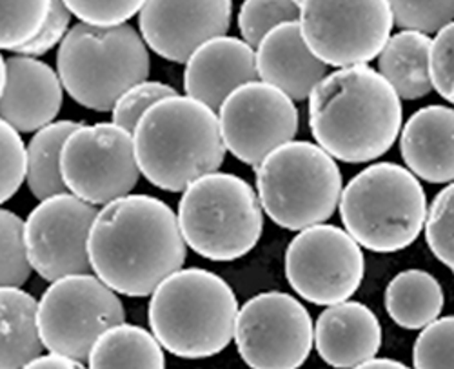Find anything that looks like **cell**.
<instances>
[{
    "instance_id": "6",
    "label": "cell",
    "mask_w": 454,
    "mask_h": 369,
    "mask_svg": "<svg viewBox=\"0 0 454 369\" xmlns=\"http://www.w3.org/2000/svg\"><path fill=\"white\" fill-rule=\"evenodd\" d=\"M346 232L365 249L395 253L422 233L427 197L407 168L378 162L349 180L338 200Z\"/></svg>"
},
{
    "instance_id": "38",
    "label": "cell",
    "mask_w": 454,
    "mask_h": 369,
    "mask_svg": "<svg viewBox=\"0 0 454 369\" xmlns=\"http://www.w3.org/2000/svg\"><path fill=\"white\" fill-rule=\"evenodd\" d=\"M26 367L29 369H71V367H77V369H81V367H84V364L82 362H79V360H74V358H71V357H66V355H62V353H55V351H50L48 355H44V353H41L39 357H35L31 362H27L26 364Z\"/></svg>"
},
{
    "instance_id": "29",
    "label": "cell",
    "mask_w": 454,
    "mask_h": 369,
    "mask_svg": "<svg viewBox=\"0 0 454 369\" xmlns=\"http://www.w3.org/2000/svg\"><path fill=\"white\" fill-rule=\"evenodd\" d=\"M300 17L296 0H244L239 13V29L242 41L256 48L263 35L284 22H294Z\"/></svg>"
},
{
    "instance_id": "32",
    "label": "cell",
    "mask_w": 454,
    "mask_h": 369,
    "mask_svg": "<svg viewBox=\"0 0 454 369\" xmlns=\"http://www.w3.org/2000/svg\"><path fill=\"white\" fill-rule=\"evenodd\" d=\"M452 211H454V186H445L433 200L426 213V240L438 261L454 270V242H452Z\"/></svg>"
},
{
    "instance_id": "28",
    "label": "cell",
    "mask_w": 454,
    "mask_h": 369,
    "mask_svg": "<svg viewBox=\"0 0 454 369\" xmlns=\"http://www.w3.org/2000/svg\"><path fill=\"white\" fill-rule=\"evenodd\" d=\"M24 237V220L0 208V286L22 287L31 275Z\"/></svg>"
},
{
    "instance_id": "12",
    "label": "cell",
    "mask_w": 454,
    "mask_h": 369,
    "mask_svg": "<svg viewBox=\"0 0 454 369\" xmlns=\"http://www.w3.org/2000/svg\"><path fill=\"white\" fill-rule=\"evenodd\" d=\"M286 277L306 302L333 306L351 299L365 277L362 246L342 228L300 230L286 251Z\"/></svg>"
},
{
    "instance_id": "22",
    "label": "cell",
    "mask_w": 454,
    "mask_h": 369,
    "mask_svg": "<svg viewBox=\"0 0 454 369\" xmlns=\"http://www.w3.org/2000/svg\"><path fill=\"white\" fill-rule=\"evenodd\" d=\"M429 35L402 29L389 36L378 53V73L391 84L400 100H419L433 91L429 77Z\"/></svg>"
},
{
    "instance_id": "17",
    "label": "cell",
    "mask_w": 454,
    "mask_h": 369,
    "mask_svg": "<svg viewBox=\"0 0 454 369\" xmlns=\"http://www.w3.org/2000/svg\"><path fill=\"white\" fill-rule=\"evenodd\" d=\"M64 102L59 73L35 57L6 59V84L0 97V119L19 133H35L55 122Z\"/></svg>"
},
{
    "instance_id": "11",
    "label": "cell",
    "mask_w": 454,
    "mask_h": 369,
    "mask_svg": "<svg viewBox=\"0 0 454 369\" xmlns=\"http://www.w3.org/2000/svg\"><path fill=\"white\" fill-rule=\"evenodd\" d=\"M60 173L67 192L93 206L129 195L140 178L133 133L115 122L81 124L62 145Z\"/></svg>"
},
{
    "instance_id": "31",
    "label": "cell",
    "mask_w": 454,
    "mask_h": 369,
    "mask_svg": "<svg viewBox=\"0 0 454 369\" xmlns=\"http://www.w3.org/2000/svg\"><path fill=\"white\" fill-rule=\"evenodd\" d=\"M454 317L436 318L422 327L412 348V364L416 369H452Z\"/></svg>"
},
{
    "instance_id": "19",
    "label": "cell",
    "mask_w": 454,
    "mask_h": 369,
    "mask_svg": "<svg viewBox=\"0 0 454 369\" xmlns=\"http://www.w3.org/2000/svg\"><path fill=\"white\" fill-rule=\"evenodd\" d=\"M254 50L258 79L294 102L309 98L313 88L329 73V66L317 59L301 39L298 20L268 31Z\"/></svg>"
},
{
    "instance_id": "40",
    "label": "cell",
    "mask_w": 454,
    "mask_h": 369,
    "mask_svg": "<svg viewBox=\"0 0 454 369\" xmlns=\"http://www.w3.org/2000/svg\"><path fill=\"white\" fill-rule=\"evenodd\" d=\"M4 84H6V59L3 57V53H0V97H3Z\"/></svg>"
},
{
    "instance_id": "35",
    "label": "cell",
    "mask_w": 454,
    "mask_h": 369,
    "mask_svg": "<svg viewBox=\"0 0 454 369\" xmlns=\"http://www.w3.org/2000/svg\"><path fill=\"white\" fill-rule=\"evenodd\" d=\"M145 0H64L73 17L93 26H119L133 19Z\"/></svg>"
},
{
    "instance_id": "30",
    "label": "cell",
    "mask_w": 454,
    "mask_h": 369,
    "mask_svg": "<svg viewBox=\"0 0 454 369\" xmlns=\"http://www.w3.org/2000/svg\"><path fill=\"white\" fill-rule=\"evenodd\" d=\"M393 24L433 35L452 22L454 0H387Z\"/></svg>"
},
{
    "instance_id": "4",
    "label": "cell",
    "mask_w": 454,
    "mask_h": 369,
    "mask_svg": "<svg viewBox=\"0 0 454 369\" xmlns=\"http://www.w3.org/2000/svg\"><path fill=\"white\" fill-rule=\"evenodd\" d=\"M239 308L235 291L222 277L202 268H180L151 293L147 318L166 351L199 360L231 344Z\"/></svg>"
},
{
    "instance_id": "2",
    "label": "cell",
    "mask_w": 454,
    "mask_h": 369,
    "mask_svg": "<svg viewBox=\"0 0 454 369\" xmlns=\"http://www.w3.org/2000/svg\"><path fill=\"white\" fill-rule=\"evenodd\" d=\"M402 100L367 64L338 67L309 95V128L334 161L364 164L386 155L402 130Z\"/></svg>"
},
{
    "instance_id": "33",
    "label": "cell",
    "mask_w": 454,
    "mask_h": 369,
    "mask_svg": "<svg viewBox=\"0 0 454 369\" xmlns=\"http://www.w3.org/2000/svg\"><path fill=\"white\" fill-rule=\"evenodd\" d=\"M173 95H178V91L175 88H171L169 84L145 79V81L131 86L119 97V100L111 109L113 122L124 128L126 131L133 133L138 121L142 119V115L151 106L157 104L162 98L173 97Z\"/></svg>"
},
{
    "instance_id": "24",
    "label": "cell",
    "mask_w": 454,
    "mask_h": 369,
    "mask_svg": "<svg viewBox=\"0 0 454 369\" xmlns=\"http://www.w3.org/2000/svg\"><path fill=\"white\" fill-rule=\"evenodd\" d=\"M443 289L424 270L400 271L386 287L387 315L403 329H422L443 310Z\"/></svg>"
},
{
    "instance_id": "36",
    "label": "cell",
    "mask_w": 454,
    "mask_h": 369,
    "mask_svg": "<svg viewBox=\"0 0 454 369\" xmlns=\"http://www.w3.org/2000/svg\"><path fill=\"white\" fill-rule=\"evenodd\" d=\"M452 39L454 24H447L436 31V36L429 46V77L433 90L447 100L454 102V81H452Z\"/></svg>"
},
{
    "instance_id": "18",
    "label": "cell",
    "mask_w": 454,
    "mask_h": 369,
    "mask_svg": "<svg viewBox=\"0 0 454 369\" xmlns=\"http://www.w3.org/2000/svg\"><path fill=\"white\" fill-rule=\"evenodd\" d=\"M258 79L254 48L235 36H216L204 43L185 60L184 90L213 112L239 86Z\"/></svg>"
},
{
    "instance_id": "9",
    "label": "cell",
    "mask_w": 454,
    "mask_h": 369,
    "mask_svg": "<svg viewBox=\"0 0 454 369\" xmlns=\"http://www.w3.org/2000/svg\"><path fill=\"white\" fill-rule=\"evenodd\" d=\"M46 349L82 364L97 339L111 326L126 320L119 294L97 275L79 273L53 280L36 311Z\"/></svg>"
},
{
    "instance_id": "5",
    "label": "cell",
    "mask_w": 454,
    "mask_h": 369,
    "mask_svg": "<svg viewBox=\"0 0 454 369\" xmlns=\"http://www.w3.org/2000/svg\"><path fill=\"white\" fill-rule=\"evenodd\" d=\"M151 59L129 24L73 26L59 46L57 73L67 95L93 112H111L119 97L147 79Z\"/></svg>"
},
{
    "instance_id": "16",
    "label": "cell",
    "mask_w": 454,
    "mask_h": 369,
    "mask_svg": "<svg viewBox=\"0 0 454 369\" xmlns=\"http://www.w3.org/2000/svg\"><path fill=\"white\" fill-rule=\"evenodd\" d=\"M138 13L145 46L185 64L204 43L230 31L233 0H145Z\"/></svg>"
},
{
    "instance_id": "10",
    "label": "cell",
    "mask_w": 454,
    "mask_h": 369,
    "mask_svg": "<svg viewBox=\"0 0 454 369\" xmlns=\"http://www.w3.org/2000/svg\"><path fill=\"white\" fill-rule=\"evenodd\" d=\"M300 33L327 66L369 64L393 31L387 0H300Z\"/></svg>"
},
{
    "instance_id": "3",
    "label": "cell",
    "mask_w": 454,
    "mask_h": 369,
    "mask_svg": "<svg viewBox=\"0 0 454 369\" xmlns=\"http://www.w3.org/2000/svg\"><path fill=\"white\" fill-rule=\"evenodd\" d=\"M133 145L140 175L169 193L184 192L225 161L216 114L187 95L151 106L133 131Z\"/></svg>"
},
{
    "instance_id": "39",
    "label": "cell",
    "mask_w": 454,
    "mask_h": 369,
    "mask_svg": "<svg viewBox=\"0 0 454 369\" xmlns=\"http://www.w3.org/2000/svg\"><path fill=\"white\" fill-rule=\"evenodd\" d=\"M360 369H382V367H387V369H405V364H402L400 360H393V358H378L376 355L364 360L362 364H358Z\"/></svg>"
},
{
    "instance_id": "15",
    "label": "cell",
    "mask_w": 454,
    "mask_h": 369,
    "mask_svg": "<svg viewBox=\"0 0 454 369\" xmlns=\"http://www.w3.org/2000/svg\"><path fill=\"white\" fill-rule=\"evenodd\" d=\"M98 208L60 193L41 200L24 223L31 268L48 282L67 275L91 273L88 237Z\"/></svg>"
},
{
    "instance_id": "26",
    "label": "cell",
    "mask_w": 454,
    "mask_h": 369,
    "mask_svg": "<svg viewBox=\"0 0 454 369\" xmlns=\"http://www.w3.org/2000/svg\"><path fill=\"white\" fill-rule=\"evenodd\" d=\"M79 126L81 122L55 121L35 131L26 147V180L35 199L69 193L60 173V153L67 137Z\"/></svg>"
},
{
    "instance_id": "7",
    "label": "cell",
    "mask_w": 454,
    "mask_h": 369,
    "mask_svg": "<svg viewBox=\"0 0 454 369\" xmlns=\"http://www.w3.org/2000/svg\"><path fill=\"white\" fill-rule=\"evenodd\" d=\"M176 218L185 246L216 263L246 256L263 232L256 192L231 173L213 171L189 184Z\"/></svg>"
},
{
    "instance_id": "8",
    "label": "cell",
    "mask_w": 454,
    "mask_h": 369,
    "mask_svg": "<svg viewBox=\"0 0 454 369\" xmlns=\"http://www.w3.org/2000/svg\"><path fill=\"white\" fill-rule=\"evenodd\" d=\"M254 169L260 206L277 226L300 232L334 215L344 188L342 173L318 144L289 140Z\"/></svg>"
},
{
    "instance_id": "23",
    "label": "cell",
    "mask_w": 454,
    "mask_h": 369,
    "mask_svg": "<svg viewBox=\"0 0 454 369\" xmlns=\"http://www.w3.org/2000/svg\"><path fill=\"white\" fill-rule=\"evenodd\" d=\"M36 311L39 302L27 291L0 286V369L26 367L43 353Z\"/></svg>"
},
{
    "instance_id": "13",
    "label": "cell",
    "mask_w": 454,
    "mask_h": 369,
    "mask_svg": "<svg viewBox=\"0 0 454 369\" xmlns=\"http://www.w3.org/2000/svg\"><path fill=\"white\" fill-rule=\"evenodd\" d=\"M313 320L289 293L268 291L239 308L235 344L253 369H296L313 349Z\"/></svg>"
},
{
    "instance_id": "1",
    "label": "cell",
    "mask_w": 454,
    "mask_h": 369,
    "mask_svg": "<svg viewBox=\"0 0 454 369\" xmlns=\"http://www.w3.org/2000/svg\"><path fill=\"white\" fill-rule=\"evenodd\" d=\"M91 271L126 297H147L185 263L175 211L160 199L124 195L98 209L88 237Z\"/></svg>"
},
{
    "instance_id": "34",
    "label": "cell",
    "mask_w": 454,
    "mask_h": 369,
    "mask_svg": "<svg viewBox=\"0 0 454 369\" xmlns=\"http://www.w3.org/2000/svg\"><path fill=\"white\" fill-rule=\"evenodd\" d=\"M26 180V144L20 133L0 119V206L17 195Z\"/></svg>"
},
{
    "instance_id": "20",
    "label": "cell",
    "mask_w": 454,
    "mask_h": 369,
    "mask_svg": "<svg viewBox=\"0 0 454 369\" xmlns=\"http://www.w3.org/2000/svg\"><path fill=\"white\" fill-rule=\"evenodd\" d=\"M313 346L331 367H358L380 351V320L362 302H336L320 313L313 327Z\"/></svg>"
},
{
    "instance_id": "41",
    "label": "cell",
    "mask_w": 454,
    "mask_h": 369,
    "mask_svg": "<svg viewBox=\"0 0 454 369\" xmlns=\"http://www.w3.org/2000/svg\"><path fill=\"white\" fill-rule=\"evenodd\" d=\"M296 3H298V4H300V0H296Z\"/></svg>"
},
{
    "instance_id": "37",
    "label": "cell",
    "mask_w": 454,
    "mask_h": 369,
    "mask_svg": "<svg viewBox=\"0 0 454 369\" xmlns=\"http://www.w3.org/2000/svg\"><path fill=\"white\" fill-rule=\"evenodd\" d=\"M69 24H71V12L64 4V0H51L48 17L41 26L39 33H36L29 43L15 50V53L27 55V57L46 55L64 41V36L69 31Z\"/></svg>"
},
{
    "instance_id": "25",
    "label": "cell",
    "mask_w": 454,
    "mask_h": 369,
    "mask_svg": "<svg viewBox=\"0 0 454 369\" xmlns=\"http://www.w3.org/2000/svg\"><path fill=\"white\" fill-rule=\"evenodd\" d=\"M88 365L91 369H164L166 355L160 342L147 329L133 324H115L107 327L93 344Z\"/></svg>"
},
{
    "instance_id": "21",
    "label": "cell",
    "mask_w": 454,
    "mask_h": 369,
    "mask_svg": "<svg viewBox=\"0 0 454 369\" xmlns=\"http://www.w3.org/2000/svg\"><path fill=\"white\" fill-rule=\"evenodd\" d=\"M454 112L449 106H426L400 130V152L407 169L431 184H449L454 177Z\"/></svg>"
},
{
    "instance_id": "27",
    "label": "cell",
    "mask_w": 454,
    "mask_h": 369,
    "mask_svg": "<svg viewBox=\"0 0 454 369\" xmlns=\"http://www.w3.org/2000/svg\"><path fill=\"white\" fill-rule=\"evenodd\" d=\"M51 0H0V50L15 51L39 33Z\"/></svg>"
},
{
    "instance_id": "14",
    "label": "cell",
    "mask_w": 454,
    "mask_h": 369,
    "mask_svg": "<svg viewBox=\"0 0 454 369\" xmlns=\"http://www.w3.org/2000/svg\"><path fill=\"white\" fill-rule=\"evenodd\" d=\"M218 112L225 152L251 168L293 140L300 126L294 100L262 81L239 86Z\"/></svg>"
}]
</instances>
